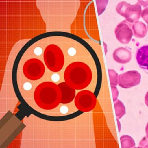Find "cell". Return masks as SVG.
<instances>
[{"label":"cell","mask_w":148,"mask_h":148,"mask_svg":"<svg viewBox=\"0 0 148 148\" xmlns=\"http://www.w3.org/2000/svg\"><path fill=\"white\" fill-rule=\"evenodd\" d=\"M44 59L46 66L53 72L61 71L64 65L63 52L56 44H50L46 47L44 51Z\"/></svg>","instance_id":"3957f363"},{"label":"cell","mask_w":148,"mask_h":148,"mask_svg":"<svg viewBox=\"0 0 148 148\" xmlns=\"http://www.w3.org/2000/svg\"><path fill=\"white\" fill-rule=\"evenodd\" d=\"M141 17L148 25V7L145 8L142 11Z\"/></svg>","instance_id":"ffe728a7"},{"label":"cell","mask_w":148,"mask_h":148,"mask_svg":"<svg viewBox=\"0 0 148 148\" xmlns=\"http://www.w3.org/2000/svg\"><path fill=\"white\" fill-rule=\"evenodd\" d=\"M136 59L140 67L148 71V45L143 46L137 50Z\"/></svg>","instance_id":"8fae6325"},{"label":"cell","mask_w":148,"mask_h":148,"mask_svg":"<svg viewBox=\"0 0 148 148\" xmlns=\"http://www.w3.org/2000/svg\"><path fill=\"white\" fill-rule=\"evenodd\" d=\"M108 1H96L98 15H101L105 10Z\"/></svg>","instance_id":"e0dca14e"},{"label":"cell","mask_w":148,"mask_h":148,"mask_svg":"<svg viewBox=\"0 0 148 148\" xmlns=\"http://www.w3.org/2000/svg\"><path fill=\"white\" fill-rule=\"evenodd\" d=\"M147 30H148V25H147Z\"/></svg>","instance_id":"484cf974"},{"label":"cell","mask_w":148,"mask_h":148,"mask_svg":"<svg viewBox=\"0 0 148 148\" xmlns=\"http://www.w3.org/2000/svg\"><path fill=\"white\" fill-rule=\"evenodd\" d=\"M61 92L60 103L66 104L72 102L76 96L75 90L66 82H62L58 84Z\"/></svg>","instance_id":"ba28073f"},{"label":"cell","mask_w":148,"mask_h":148,"mask_svg":"<svg viewBox=\"0 0 148 148\" xmlns=\"http://www.w3.org/2000/svg\"><path fill=\"white\" fill-rule=\"evenodd\" d=\"M103 44H104V47L106 51V54L107 52V46L106 45V44L104 42H103Z\"/></svg>","instance_id":"d4e9b609"},{"label":"cell","mask_w":148,"mask_h":148,"mask_svg":"<svg viewBox=\"0 0 148 148\" xmlns=\"http://www.w3.org/2000/svg\"><path fill=\"white\" fill-rule=\"evenodd\" d=\"M75 107L80 111L88 112L93 110L97 103L95 95L92 92L83 90L78 93L74 99Z\"/></svg>","instance_id":"277c9868"},{"label":"cell","mask_w":148,"mask_h":148,"mask_svg":"<svg viewBox=\"0 0 148 148\" xmlns=\"http://www.w3.org/2000/svg\"><path fill=\"white\" fill-rule=\"evenodd\" d=\"M130 5V4L125 1L120 2L116 6V11L119 14L124 17L126 9Z\"/></svg>","instance_id":"2e32d148"},{"label":"cell","mask_w":148,"mask_h":148,"mask_svg":"<svg viewBox=\"0 0 148 148\" xmlns=\"http://www.w3.org/2000/svg\"><path fill=\"white\" fill-rule=\"evenodd\" d=\"M113 57L114 60L118 63L125 64L131 60L132 53L128 49L119 47L113 52Z\"/></svg>","instance_id":"30bf717a"},{"label":"cell","mask_w":148,"mask_h":148,"mask_svg":"<svg viewBox=\"0 0 148 148\" xmlns=\"http://www.w3.org/2000/svg\"><path fill=\"white\" fill-rule=\"evenodd\" d=\"M145 132L146 137L148 138V123H147L146 126Z\"/></svg>","instance_id":"cb8c5ba5"},{"label":"cell","mask_w":148,"mask_h":148,"mask_svg":"<svg viewBox=\"0 0 148 148\" xmlns=\"http://www.w3.org/2000/svg\"><path fill=\"white\" fill-rule=\"evenodd\" d=\"M117 120L118 127L119 132H120L121 130V124L120 122L118 119H116Z\"/></svg>","instance_id":"603a6c76"},{"label":"cell","mask_w":148,"mask_h":148,"mask_svg":"<svg viewBox=\"0 0 148 148\" xmlns=\"http://www.w3.org/2000/svg\"><path fill=\"white\" fill-rule=\"evenodd\" d=\"M138 3H139L141 6H141H143V7H147L148 6V1H138Z\"/></svg>","instance_id":"44dd1931"},{"label":"cell","mask_w":148,"mask_h":148,"mask_svg":"<svg viewBox=\"0 0 148 148\" xmlns=\"http://www.w3.org/2000/svg\"><path fill=\"white\" fill-rule=\"evenodd\" d=\"M112 96L113 101H116L118 100V97H119V92L116 86H111Z\"/></svg>","instance_id":"ac0fdd59"},{"label":"cell","mask_w":148,"mask_h":148,"mask_svg":"<svg viewBox=\"0 0 148 148\" xmlns=\"http://www.w3.org/2000/svg\"><path fill=\"white\" fill-rule=\"evenodd\" d=\"M141 75L138 71H130L119 76L118 85L124 88H129L139 85L141 82Z\"/></svg>","instance_id":"8992f818"},{"label":"cell","mask_w":148,"mask_h":148,"mask_svg":"<svg viewBox=\"0 0 148 148\" xmlns=\"http://www.w3.org/2000/svg\"><path fill=\"white\" fill-rule=\"evenodd\" d=\"M142 11L141 6L139 3L130 5L126 9L124 17L128 22L134 23L141 18Z\"/></svg>","instance_id":"9c48e42d"},{"label":"cell","mask_w":148,"mask_h":148,"mask_svg":"<svg viewBox=\"0 0 148 148\" xmlns=\"http://www.w3.org/2000/svg\"><path fill=\"white\" fill-rule=\"evenodd\" d=\"M64 77L65 82L71 87L77 90H81L90 84L92 73L88 65L82 62H75L67 67Z\"/></svg>","instance_id":"7a4b0ae2"},{"label":"cell","mask_w":148,"mask_h":148,"mask_svg":"<svg viewBox=\"0 0 148 148\" xmlns=\"http://www.w3.org/2000/svg\"><path fill=\"white\" fill-rule=\"evenodd\" d=\"M114 104L116 119H120L126 114V108L123 103L119 100L114 101Z\"/></svg>","instance_id":"4fadbf2b"},{"label":"cell","mask_w":148,"mask_h":148,"mask_svg":"<svg viewBox=\"0 0 148 148\" xmlns=\"http://www.w3.org/2000/svg\"><path fill=\"white\" fill-rule=\"evenodd\" d=\"M109 78L111 86H117L118 85L119 75L117 72L112 69H108Z\"/></svg>","instance_id":"9a60e30c"},{"label":"cell","mask_w":148,"mask_h":148,"mask_svg":"<svg viewBox=\"0 0 148 148\" xmlns=\"http://www.w3.org/2000/svg\"><path fill=\"white\" fill-rule=\"evenodd\" d=\"M114 33L118 40L123 44H128L133 35L132 29L125 21L118 25Z\"/></svg>","instance_id":"52a82bcc"},{"label":"cell","mask_w":148,"mask_h":148,"mask_svg":"<svg viewBox=\"0 0 148 148\" xmlns=\"http://www.w3.org/2000/svg\"><path fill=\"white\" fill-rule=\"evenodd\" d=\"M134 35L138 38H143L147 35V29L146 25L142 21H138L134 23L132 26Z\"/></svg>","instance_id":"7c38bea8"},{"label":"cell","mask_w":148,"mask_h":148,"mask_svg":"<svg viewBox=\"0 0 148 148\" xmlns=\"http://www.w3.org/2000/svg\"><path fill=\"white\" fill-rule=\"evenodd\" d=\"M121 146L122 148L134 147L136 143L134 139L128 135H123L120 138Z\"/></svg>","instance_id":"5bb4252c"},{"label":"cell","mask_w":148,"mask_h":148,"mask_svg":"<svg viewBox=\"0 0 148 148\" xmlns=\"http://www.w3.org/2000/svg\"><path fill=\"white\" fill-rule=\"evenodd\" d=\"M25 76L32 81L40 79L44 75L45 68L44 63L39 59H29L24 64L23 69Z\"/></svg>","instance_id":"5b68a950"},{"label":"cell","mask_w":148,"mask_h":148,"mask_svg":"<svg viewBox=\"0 0 148 148\" xmlns=\"http://www.w3.org/2000/svg\"><path fill=\"white\" fill-rule=\"evenodd\" d=\"M138 148H148V138L146 136L144 137L139 142Z\"/></svg>","instance_id":"d6986e66"},{"label":"cell","mask_w":148,"mask_h":148,"mask_svg":"<svg viewBox=\"0 0 148 148\" xmlns=\"http://www.w3.org/2000/svg\"><path fill=\"white\" fill-rule=\"evenodd\" d=\"M145 101L147 106L148 107V92L146 94L145 98Z\"/></svg>","instance_id":"7402d4cb"},{"label":"cell","mask_w":148,"mask_h":148,"mask_svg":"<svg viewBox=\"0 0 148 148\" xmlns=\"http://www.w3.org/2000/svg\"><path fill=\"white\" fill-rule=\"evenodd\" d=\"M34 98L36 103L40 108L53 110L61 103V91L58 85L54 83L43 82L36 88Z\"/></svg>","instance_id":"6da1fadb"}]
</instances>
